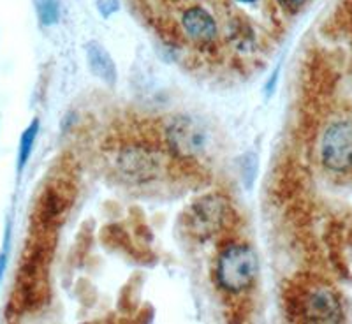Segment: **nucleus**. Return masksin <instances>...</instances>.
<instances>
[{"label": "nucleus", "instance_id": "f8f14e48", "mask_svg": "<svg viewBox=\"0 0 352 324\" xmlns=\"http://www.w3.org/2000/svg\"><path fill=\"white\" fill-rule=\"evenodd\" d=\"M241 175H243V184L247 188H252L254 180L257 175V157L254 153H247L241 162Z\"/></svg>", "mask_w": 352, "mask_h": 324}, {"label": "nucleus", "instance_id": "20e7f679", "mask_svg": "<svg viewBox=\"0 0 352 324\" xmlns=\"http://www.w3.org/2000/svg\"><path fill=\"white\" fill-rule=\"evenodd\" d=\"M320 162L336 175L352 173V120L328 125L320 140Z\"/></svg>", "mask_w": 352, "mask_h": 324}, {"label": "nucleus", "instance_id": "0eeeda50", "mask_svg": "<svg viewBox=\"0 0 352 324\" xmlns=\"http://www.w3.org/2000/svg\"><path fill=\"white\" fill-rule=\"evenodd\" d=\"M166 140L169 149L180 159H192L206 149V131L192 118L176 116L166 129Z\"/></svg>", "mask_w": 352, "mask_h": 324}, {"label": "nucleus", "instance_id": "39448f33", "mask_svg": "<svg viewBox=\"0 0 352 324\" xmlns=\"http://www.w3.org/2000/svg\"><path fill=\"white\" fill-rule=\"evenodd\" d=\"M76 196L74 184L64 176H58L41 194V199L37 203L36 224L39 229L46 231H55L62 224L64 217L67 215L72 201Z\"/></svg>", "mask_w": 352, "mask_h": 324}, {"label": "nucleus", "instance_id": "4468645a", "mask_svg": "<svg viewBox=\"0 0 352 324\" xmlns=\"http://www.w3.org/2000/svg\"><path fill=\"white\" fill-rule=\"evenodd\" d=\"M238 4H254V2H257V0H236Z\"/></svg>", "mask_w": 352, "mask_h": 324}, {"label": "nucleus", "instance_id": "1a4fd4ad", "mask_svg": "<svg viewBox=\"0 0 352 324\" xmlns=\"http://www.w3.org/2000/svg\"><path fill=\"white\" fill-rule=\"evenodd\" d=\"M87 61L90 71L96 74L99 80L104 81L106 85L113 87L116 83V76H118V71H116V64L111 58V55L108 53V50L99 44L97 41H90L87 44Z\"/></svg>", "mask_w": 352, "mask_h": 324}, {"label": "nucleus", "instance_id": "6e6552de", "mask_svg": "<svg viewBox=\"0 0 352 324\" xmlns=\"http://www.w3.org/2000/svg\"><path fill=\"white\" fill-rule=\"evenodd\" d=\"M180 25L185 36L196 44H201V46H208V44L215 43L217 36H219L215 18L203 6H192V8L185 9Z\"/></svg>", "mask_w": 352, "mask_h": 324}, {"label": "nucleus", "instance_id": "9b49d317", "mask_svg": "<svg viewBox=\"0 0 352 324\" xmlns=\"http://www.w3.org/2000/svg\"><path fill=\"white\" fill-rule=\"evenodd\" d=\"M39 21L46 27H52L60 18V0H34Z\"/></svg>", "mask_w": 352, "mask_h": 324}, {"label": "nucleus", "instance_id": "f03ea898", "mask_svg": "<svg viewBox=\"0 0 352 324\" xmlns=\"http://www.w3.org/2000/svg\"><path fill=\"white\" fill-rule=\"evenodd\" d=\"M259 261L252 247L245 244H229L217 257L215 279L220 289L240 294L248 291L257 281Z\"/></svg>", "mask_w": 352, "mask_h": 324}, {"label": "nucleus", "instance_id": "423d86ee", "mask_svg": "<svg viewBox=\"0 0 352 324\" xmlns=\"http://www.w3.org/2000/svg\"><path fill=\"white\" fill-rule=\"evenodd\" d=\"M116 169L127 182L143 184L160 173V153L146 144H129L116 155Z\"/></svg>", "mask_w": 352, "mask_h": 324}, {"label": "nucleus", "instance_id": "ddd939ff", "mask_svg": "<svg viewBox=\"0 0 352 324\" xmlns=\"http://www.w3.org/2000/svg\"><path fill=\"white\" fill-rule=\"evenodd\" d=\"M9 226H8V231H6V240H4V248H2V252H0V281H2V277H4L6 272V266H8V252H9Z\"/></svg>", "mask_w": 352, "mask_h": 324}, {"label": "nucleus", "instance_id": "9d476101", "mask_svg": "<svg viewBox=\"0 0 352 324\" xmlns=\"http://www.w3.org/2000/svg\"><path fill=\"white\" fill-rule=\"evenodd\" d=\"M39 134V120H34L32 124L28 125L23 131L20 138V149H18V173H21L27 166L28 159L32 155L34 143H36V138Z\"/></svg>", "mask_w": 352, "mask_h": 324}, {"label": "nucleus", "instance_id": "f257e3e1", "mask_svg": "<svg viewBox=\"0 0 352 324\" xmlns=\"http://www.w3.org/2000/svg\"><path fill=\"white\" fill-rule=\"evenodd\" d=\"M287 316L296 323H342L344 307L335 288L314 277H298L284 289Z\"/></svg>", "mask_w": 352, "mask_h": 324}, {"label": "nucleus", "instance_id": "7ed1b4c3", "mask_svg": "<svg viewBox=\"0 0 352 324\" xmlns=\"http://www.w3.org/2000/svg\"><path fill=\"white\" fill-rule=\"evenodd\" d=\"M234 222V210L231 201L222 194H206L194 201L185 215V228L188 235L197 240H210L220 233L231 229Z\"/></svg>", "mask_w": 352, "mask_h": 324}]
</instances>
